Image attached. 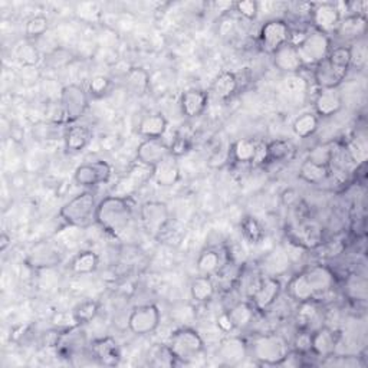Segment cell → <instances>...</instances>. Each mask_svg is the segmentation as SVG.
Instances as JSON below:
<instances>
[{
	"mask_svg": "<svg viewBox=\"0 0 368 368\" xmlns=\"http://www.w3.org/2000/svg\"><path fill=\"white\" fill-rule=\"evenodd\" d=\"M133 219V204L121 196H108L102 199L95 212V223L113 236L121 234Z\"/></svg>",
	"mask_w": 368,
	"mask_h": 368,
	"instance_id": "cell-1",
	"label": "cell"
},
{
	"mask_svg": "<svg viewBox=\"0 0 368 368\" xmlns=\"http://www.w3.org/2000/svg\"><path fill=\"white\" fill-rule=\"evenodd\" d=\"M291 351L285 338L276 334L257 335L249 344V354L260 365H282Z\"/></svg>",
	"mask_w": 368,
	"mask_h": 368,
	"instance_id": "cell-2",
	"label": "cell"
},
{
	"mask_svg": "<svg viewBox=\"0 0 368 368\" xmlns=\"http://www.w3.org/2000/svg\"><path fill=\"white\" fill-rule=\"evenodd\" d=\"M97 206L95 194L92 192H83L61 207L59 218L69 226L84 229L95 223Z\"/></svg>",
	"mask_w": 368,
	"mask_h": 368,
	"instance_id": "cell-3",
	"label": "cell"
},
{
	"mask_svg": "<svg viewBox=\"0 0 368 368\" xmlns=\"http://www.w3.org/2000/svg\"><path fill=\"white\" fill-rule=\"evenodd\" d=\"M166 347L174 361L189 362L204 351V341L196 330L183 327L171 332Z\"/></svg>",
	"mask_w": 368,
	"mask_h": 368,
	"instance_id": "cell-4",
	"label": "cell"
},
{
	"mask_svg": "<svg viewBox=\"0 0 368 368\" xmlns=\"http://www.w3.org/2000/svg\"><path fill=\"white\" fill-rule=\"evenodd\" d=\"M331 49L332 46L330 36L318 31L308 32L304 41L297 46L298 55L304 68H313L325 61Z\"/></svg>",
	"mask_w": 368,
	"mask_h": 368,
	"instance_id": "cell-5",
	"label": "cell"
},
{
	"mask_svg": "<svg viewBox=\"0 0 368 368\" xmlns=\"http://www.w3.org/2000/svg\"><path fill=\"white\" fill-rule=\"evenodd\" d=\"M59 105L64 113L65 122L75 124L78 120L84 117L88 110L90 94L84 87L78 84L65 85L62 87Z\"/></svg>",
	"mask_w": 368,
	"mask_h": 368,
	"instance_id": "cell-6",
	"label": "cell"
},
{
	"mask_svg": "<svg viewBox=\"0 0 368 368\" xmlns=\"http://www.w3.org/2000/svg\"><path fill=\"white\" fill-rule=\"evenodd\" d=\"M162 321L160 309L154 304L140 305L131 311L128 317V330L137 337H146L159 328Z\"/></svg>",
	"mask_w": 368,
	"mask_h": 368,
	"instance_id": "cell-7",
	"label": "cell"
},
{
	"mask_svg": "<svg viewBox=\"0 0 368 368\" xmlns=\"http://www.w3.org/2000/svg\"><path fill=\"white\" fill-rule=\"evenodd\" d=\"M140 220L148 234L159 236L170 222L169 206L159 200L146 201L140 207Z\"/></svg>",
	"mask_w": 368,
	"mask_h": 368,
	"instance_id": "cell-8",
	"label": "cell"
},
{
	"mask_svg": "<svg viewBox=\"0 0 368 368\" xmlns=\"http://www.w3.org/2000/svg\"><path fill=\"white\" fill-rule=\"evenodd\" d=\"M289 38H291V28H289V24L285 20L281 19L268 20L262 26L259 34L262 48L271 55H274L283 45L289 43Z\"/></svg>",
	"mask_w": 368,
	"mask_h": 368,
	"instance_id": "cell-9",
	"label": "cell"
},
{
	"mask_svg": "<svg viewBox=\"0 0 368 368\" xmlns=\"http://www.w3.org/2000/svg\"><path fill=\"white\" fill-rule=\"evenodd\" d=\"M111 176V166L107 162L98 160L94 163H85L78 166L73 173V181L81 187H95L99 186V184L108 183Z\"/></svg>",
	"mask_w": 368,
	"mask_h": 368,
	"instance_id": "cell-10",
	"label": "cell"
},
{
	"mask_svg": "<svg viewBox=\"0 0 368 368\" xmlns=\"http://www.w3.org/2000/svg\"><path fill=\"white\" fill-rule=\"evenodd\" d=\"M281 292H282V283L279 278L264 276L262 279H259L255 291L250 295L252 306L255 308V311L265 312L276 302Z\"/></svg>",
	"mask_w": 368,
	"mask_h": 368,
	"instance_id": "cell-11",
	"label": "cell"
},
{
	"mask_svg": "<svg viewBox=\"0 0 368 368\" xmlns=\"http://www.w3.org/2000/svg\"><path fill=\"white\" fill-rule=\"evenodd\" d=\"M309 16L313 23L315 31L323 32L325 35L335 32L341 19H343L341 17V10L338 5L330 2L312 5L309 10Z\"/></svg>",
	"mask_w": 368,
	"mask_h": 368,
	"instance_id": "cell-12",
	"label": "cell"
},
{
	"mask_svg": "<svg viewBox=\"0 0 368 368\" xmlns=\"http://www.w3.org/2000/svg\"><path fill=\"white\" fill-rule=\"evenodd\" d=\"M64 259V253L58 245L52 242L36 243L28 256V264L32 269H52L58 267Z\"/></svg>",
	"mask_w": 368,
	"mask_h": 368,
	"instance_id": "cell-13",
	"label": "cell"
},
{
	"mask_svg": "<svg viewBox=\"0 0 368 368\" xmlns=\"http://www.w3.org/2000/svg\"><path fill=\"white\" fill-rule=\"evenodd\" d=\"M249 355V344L238 335H229L220 341L218 358L226 365H238Z\"/></svg>",
	"mask_w": 368,
	"mask_h": 368,
	"instance_id": "cell-14",
	"label": "cell"
},
{
	"mask_svg": "<svg viewBox=\"0 0 368 368\" xmlns=\"http://www.w3.org/2000/svg\"><path fill=\"white\" fill-rule=\"evenodd\" d=\"M137 160L140 164L153 169L154 166L167 159L170 154V147L162 139H146L137 147Z\"/></svg>",
	"mask_w": 368,
	"mask_h": 368,
	"instance_id": "cell-15",
	"label": "cell"
},
{
	"mask_svg": "<svg viewBox=\"0 0 368 368\" xmlns=\"http://www.w3.org/2000/svg\"><path fill=\"white\" fill-rule=\"evenodd\" d=\"M302 272L317 298L320 295L330 292L337 283L335 274L331 271V268L325 265H313V267L306 268Z\"/></svg>",
	"mask_w": 368,
	"mask_h": 368,
	"instance_id": "cell-16",
	"label": "cell"
},
{
	"mask_svg": "<svg viewBox=\"0 0 368 368\" xmlns=\"http://www.w3.org/2000/svg\"><path fill=\"white\" fill-rule=\"evenodd\" d=\"M343 97H341L338 88L334 90H320V92L315 97L313 101V108L315 114L321 118H331L337 115L341 110H343Z\"/></svg>",
	"mask_w": 368,
	"mask_h": 368,
	"instance_id": "cell-17",
	"label": "cell"
},
{
	"mask_svg": "<svg viewBox=\"0 0 368 368\" xmlns=\"http://www.w3.org/2000/svg\"><path fill=\"white\" fill-rule=\"evenodd\" d=\"M208 104V92L197 88L184 91L180 97V108L184 117L199 118L204 114Z\"/></svg>",
	"mask_w": 368,
	"mask_h": 368,
	"instance_id": "cell-18",
	"label": "cell"
},
{
	"mask_svg": "<svg viewBox=\"0 0 368 368\" xmlns=\"http://www.w3.org/2000/svg\"><path fill=\"white\" fill-rule=\"evenodd\" d=\"M151 176L153 180L159 187H173L180 181L181 178V171L180 166L176 157L169 155L167 159L160 162L157 166L151 169Z\"/></svg>",
	"mask_w": 368,
	"mask_h": 368,
	"instance_id": "cell-19",
	"label": "cell"
},
{
	"mask_svg": "<svg viewBox=\"0 0 368 368\" xmlns=\"http://www.w3.org/2000/svg\"><path fill=\"white\" fill-rule=\"evenodd\" d=\"M338 346V335L331 328L321 327L311 332V353L321 358H330L334 355Z\"/></svg>",
	"mask_w": 368,
	"mask_h": 368,
	"instance_id": "cell-20",
	"label": "cell"
},
{
	"mask_svg": "<svg viewBox=\"0 0 368 368\" xmlns=\"http://www.w3.org/2000/svg\"><path fill=\"white\" fill-rule=\"evenodd\" d=\"M324 241V232L323 227L313 220L301 222L297 234H295V243H298L304 249H317L323 245Z\"/></svg>",
	"mask_w": 368,
	"mask_h": 368,
	"instance_id": "cell-21",
	"label": "cell"
},
{
	"mask_svg": "<svg viewBox=\"0 0 368 368\" xmlns=\"http://www.w3.org/2000/svg\"><path fill=\"white\" fill-rule=\"evenodd\" d=\"M272 57L275 66L288 75H295L301 69H304V65L298 55V50L291 43H286L282 48H279Z\"/></svg>",
	"mask_w": 368,
	"mask_h": 368,
	"instance_id": "cell-22",
	"label": "cell"
},
{
	"mask_svg": "<svg viewBox=\"0 0 368 368\" xmlns=\"http://www.w3.org/2000/svg\"><path fill=\"white\" fill-rule=\"evenodd\" d=\"M92 354L102 365L114 367L118 365L121 361L120 347L117 344V341L111 337L95 339L92 343Z\"/></svg>",
	"mask_w": 368,
	"mask_h": 368,
	"instance_id": "cell-23",
	"label": "cell"
},
{
	"mask_svg": "<svg viewBox=\"0 0 368 368\" xmlns=\"http://www.w3.org/2000/svg\"><path fill=\"white\" fill-rule=\"evenodd\" d=\"M92 133L87 125L83 124H72L64 133V143L68 153H81L91 143Z\"/></svg>",
	"mask_w": 368,
	"mask_h": 368,
	"instance_id": "cell-24",
	"label": "cell"
},
{
	"mask_svg": "<svg viewBox=\"0 0 368 368\" xmlns=\"http://www.w3.org/2000/svg\"><path fill=\"white\" fill-rule=\"evenodd\" d=\"M169 128V121L162 113H148L139 122V134L146 139H162Z\"/></svg>",
	"mask_w": 368,
	"mask_h": 368,
	"instance_id": "cell-25",
	"label": "cell"
},
{
	"mask_svg": "<svg viewBox=\"0 0 368 368\" xmlns=\"http://www.w3.org/2000/svg\"><path fill=\"white\" fill-rule=\"evenodd\" d=\"M238 88H239V80L238 76H236V73L230 71H223L215 78L212 87H210V92L220 101H227L236 94Z\"/></svg>",
	"mask_w": 368,
	"mask_h": 368,
	"instance_id": "cell-26",
	"label": "cell"
},
{
	"mask_svg": "<svg viewBox=\"0 0 368 368\" xmlns=\"http://www.w3.org/2000/svg\"><path fill=\"white\" fill-rule=\"evenodd\" d=\"M289 267H291V257H289L283 248L274 249L262 262V269H264L265 276L278 278L279 275L285 274Z\"/></svg>",
	"mask_w": 368,
	"mask_h": 368,
	"instance_id": "cell-27",
	"label": "cell"
},
{
	"mask_svg": "<svg viewBox=\"0 0 368 368\" xmlns=\"http://www.w3.org/2000/svg\"><path fill=\"white\" fill-rule=\"evenodd\" d=\"M259 143L253 139H239L230 146V157L238 164H252L256 160Z\"/></svg>",
	"mask_w": 368,
	"mask_h": 368,
	"instance_id": "cell-28",
	"label": "cell"
},
{
	"mask_svg": "<svg viewBox=\"0 0 368 368\" xmlns=\"http://www.w3.org/2000/svg\"><path fill=\"white\" fill-rule=\"evenodd\" d=\"M222 267H223L222 253L212 248H207L201 250L196 260V268H197L199 275L213 276L220 272Z\"/></svg>",
	"mask_w": 368,
	"mask_h": 368,
	"instance_id": "cell-29",
	"label": "cell"
},
{
	"mask_svg": "<svg viewBox=\"0 0 368 368\" xmlns=\"http://www.w3.org/2000/svg\"><path fill=\"white\" fill-rule=\"evenodd\" d=\"M215 294H216V285L212 276L199 275L193 278L190 283L192 299H194L199 304H206L215 298Z\"/></svg>",
	"mask_w": 368,
	"mask_h": 368,
	"instance_id": "cell-30",
	"label": "cell"
},
{
	"mask_svg": "<svg viewBox=\"0 0 368 368\" xmlns=\"http://www.w3.org/2000/svg\"><path fill=\"white\" fill-rule=\"evenodd\" d=\"M313 81L320 90H334L338 88L344 80L332 69L328 59H325L313 66Z\"/></svg>",
	"mask_w": 368,
	"mask_h": 368,
	"instance_id": "cell-31",
	"label": "cell"
},
{
	"mask_svg": "<svg viewBox=\"0 0 368 368\" xmlns=\"http://www.w3.org/2000/svg\"><path fill=\"white\" fill-rule=\"evenodd\" d=\"M124 81L127 88L136 95H146L150 90V73L141 66L129 68L124 75Z\"/></svg>",
	"mask_w": 368,
	"mask_h": 368,
	"instance_id": "cell-32",
	"label": "cell"
},
{
	"mask_svg": "<svg viewBox=\"0 0 368 368\" xmlns=\"http://www.w3.org/2000/svg\"><path fill=\"white\" fill-rule=\"evenodd\" d=\"M99 267V256L94 250H83L78 253L69 265L73 275H90Z\"/></svg>",
	"mask_w": 368,
	"mask_h": 368,
	"instance_id": "cell-33",
	"label": "cell"
},
{
	"mask_svg": "<svg viewBox=\"0 0 368 368\" xmlns=\"http://www.w3.org/2000/svg\"><path fill=\"white\" fill-rule=\"evenodd\" d=\"M295 154V147L288 140H274L267 143V163H283L292 159Z\"/></svg>",
	"mask_w": 368,
	"mask_h": 368,
	"instance_id": "cell-34",
	"label": "cell"
},
{
	"mask_svg": "<svg viewBox=\"0 0 368 368\" xmlns=\"http://www.w3.org/2000/svg\"><path fill=\"white\" fill-rule=\"evenodd\" d=\"M331 176V169L306 159L299 167V178L308 184H323Z\"/></svg>",
	"mask_w": 368,
	"mask_h": 368,
	"instance_id": "cell-35",
	"label": "cell"
},
{
	"mask_svg": "<svg viewBox=\"0 0 368 368\" xmlns=\"http://www.w3.org/2000/svg\"><path fill=\"white\" fill-rule=\"evenodd\" d=\"M365 24L364 15H350L346 19H341L335 32L343 38L358 41V38L365 34Z\"/></svg>",
	"mask_w": 368,
	"mask_h": 368,
	"instance_id": "cell-36",
	"label": "cell"
},
{
	"mask_svg": "<svg viewBox=\"0 0 368 368\" xmlns=\"http://www.w3.org/2000/svg\"><path fill=\"white\" fill-rule=\"evenodd\" d=\"M288 294H289V297H291L294 301H297L298 304L317 299V297H315V294L311 289L309 283L305 279L304 272L295 275L291 281H289V283H288Z\"/></svg>",
	"mask_w": 368,
	"mask_h": 368,
	"instance_id": "cell-37",
	"label": "cell"
},
{
	"mask_svg": "<svg viewBox=\"0 0 368 368\" xmlns=\"http://www.w3.org/2000/svg\"><path fill=\"white\" fill-rule=\"evenodd\" d=\"M328 62L332 66V69L346 80V76L348 75L351 69V57H350V49L348 46H337L332 48L330 55H328Z\"/></svg>",
	"mask_w": 368,
	"mask_h": 368,
	"instance_id": "cell-38",
	"label": "cell"
},
{
	"mask_svg": "<svg viewBox=\"0 0 368 368\" xmlns=\"http://www.w3.org/2000/svg\"><path fill=\"white\" fill-rule=\"evenodd\" d=\"M320 127V118L315 113H304L298 115L292 122L294 134L299 139H309L312 137Z\"/></svg>",
	"mask_w": 368,
	"mask_h": 368,
	"instance_id": "cell-39",
	"label": "cell"
},
{
	"mask_svg": "<svg viewBox=\"0 0 368 368\" xmlns=\"http://www.w3.org/2000/svg\"><path fill=\"white\" fill-rule=\"evenodd\" d=\"M15 57L22 66H38L42 61V55L35 42L24 39L15 49Z\"/></svg>",
	"mask_w": 368,
	"mask_h": 368,
	"instance_id": "cell-40",
	"label": "cell"
},
{
	"mask_svg": "<svg viewBox=\"0 0 368 368\" xmlns=\"http://www.w3.org/2000/svg\"><path fill=\"white\" fill-rule=\"evenodd\" d=\"M241 229L243 238L252 245L262 243L267 236L265 227L262 226V223L255 216H245L241 222Z\"/></svg>",
	"mask_w": 368,
	"mask_h": 368,
	"instance_id": "cell-41",
	"label": "cell"
},
{
	"mask_svg": "<svg viewBox=\"0 0 368 368\" xmlns=\"http://www.w3.org/2000/svg\"><path fill=\"white\" fill-rule=\"evenodd\" d=\"M227 312L230 315L236 330L249 327L255 317V308L249 302H238L236 305H233Z\"/></svg>",
	"mask_w": 368,
	"mask_h": 368,
	"instance_id": "cell-42",
	"label": "cell"
},
{
	"mask_svg": "<svg viewBox=\"0 0 368 368\" xmlns=\"http://www.w3.org/2000/svg\"><path fill=\"white\" fill-rule=\"evenodd\" d=\"M98 312H99V304L97 301L88 299V301L78 304L73 308L72 318L76 325H85L97 318Z\"/></svg>",
	"mask_w": 368,
	"mask_h": 368,
	"instance_id": "cell-43",
	"label": "cell"
},
{
	"mask_svg": "<svg viewBox=\"0 0 368 368\" xmlns=\"http://www.w3.org/2000/svg\"><path fill=\"white\" fill-rule=\"evenodd\" d=\"M49 29V20L43 15H35L24 23V38L35 42L36 39L46 35Z\"/></svg>",
	"mask_w": 368,
	"mask_h": 368,
	"instance_id": "cell-44",
	"label": "cell"
},
{
	"mask_svg": "<svg viewBox=\"0 0 368 368\" xmlns=\"http://www.w3.org/2000/svg\"><path fill=\"white\" fill-rule=\"evenodd\" d=\"M111 90H113V81L105 75H95L88 85L90 97L97 98V99L108 95L111 92Z\"/></svg>",
	"mask_w": 368,
	"mask_h": 368,
	"instance_id": "cell-45",
	"label": "cell"
},
{
	"mask_svg": "<svg viewBox=\"0 0 368 368\" xmlns=\"http://www.w3.org/2000/svg\"><path fill=\"white\" fill-rule=\"evenodd\" d=\"M73 61V55L65 48H57L46 57V66L50 69H61Z\"/></svg>",
	"mask_w": 368,
	"mask_h": 368,
	"instance_id": "cell-46",
	"label": "cell"
},
{
	"mask_svg": "<svg viewBox=\"0 0 368 368\" xmlns=\"http://www.w3.org/2000/svg\"><path fill=\"white\" fill-rule=\"evenodd\" d=\"M347 294L353 299L365 301V298H367V281H365V278L358 276V275H351L347 279Z\"/></svg>",
	"mask_w": 368,
	"mask_h": 368,
	"instance_id": "cell-47",
	"label": "cell"
},
{
	"mask_svg": "<svg viewBox=\"0 0 368 368\" xmlns=\"http://www.w3.org/2000/svg\"><path fill=\"white\" fill-rule=\"evenodd\" d=\"M350 49V57H351V68L362 69L367 65V45L364 41H354Z\"/></svg>",
	"mask_w": 368,
	"mask_h": 368,
	"instance_id": "cell-48",
	"label": "cell"
},
{
	"mask_svg": "<svg viewBox=\"0 0 368 368\" xmlns=\"http://www.w3.org/2000/svg\"><path fill=\"white\" fill-rule=\"evenodd\" d=\"M334 146L331 144H321V146H317L315 147L311 153H309V157L308 159L318 163V164H324V166H328L331 164V160H332V154H334Z\"/></svg>",
	"mask_w": 368,
	"mask_h": 368,
	"instance_id": "cell-49",
	"label": "cell"
},
{
	"mask_svg": "<svg viewBox=\"0 0 368 368\" xmlns=\"http://www.w3.org/2000/svg\"><path fill=\"white\" fill-rule=\"evenodd\" d=\"M234 10L248 20H255L260 12V3L255 0H241L233 5Z\"/></svg>",
	"mask_w": 368,
	"mask_h": 368,
	"instance_id": "cell-50",
	"label": "cell"
},
{
	"mask_svg": "<svg viewBox=\"0 0 368 368\" xmlns=\"http://www.w3.org/2000/svg\"><path fill=\"white\" fill-rule=\"evenodd\" d=\"M317 306H315L313 301H308V302H302L299 304V309H298V324H301L302 328L308 327L315 317H317Z\"/></svg>",
	"mask_w": 368,
	"mask_h": 368,
	"instance_id": "cell-51",
	"label": "cell"
},
{
	"mask_svg": "<svg viewBox=\"0 0 368 368\" xmlns=\"http://www.w3.org/2000/svg\"><path fill=\"white\" fill-rule=\"evenodd\" d=\"M169 147H170V154L173 157H176V159H178V157L186 155L192 150L190 141L186 137H180V136L176 137Z\"/></svg>",
	"mask_w": 368,
	"mask_h": 368,
	"instance_id": "cell-52",
	"label": "cell"
},
{
	"mask_svg": "<svg viewBox=\"0 0 368 368\" xmlns=\"http://www.w3.org/2000/svg\"><path fill=\"white\" fill-rule=\"evenodd\" d=\"M57 124L59 122H41L34 127V133L39 140H54L57 133Z\"/></svg>",
	"mask_w": 368,
	"mask_h": 368,
	"instance_id": "cell-53",
	"label": "cell"
},
{
	"mask_svg": "<svg viewBox=\"0 0 368 368\" xmlns=\"http://www.w3.org/2000/svg\"><path fill=\"white\" fill-rule=\"evenodd\" d=\"M295 351L299 353V354H308L311 353V332L308 331H304V332H299L295 338Z\"/></svg>",
	"mask_w": 368,
	"mask_h": 368,
	"instance_id": "cell-54",
	"label": "cell"
},
{
	"mask_svg": "<svg viewBox=\"0 0 368 368\" xmlns=\"http://www.w3.org/2000/svg\"><path fill=\"white\" fill-rule=\"evenodd\" d=\"M218 327H219V330H220L222 332H225V334H229V332H232V331L236 330V327H234V324H233V321H232V318H230V315H229L227 311L223 312V313H220L219 317H218Z\"/></svg>",
	"mask_w": 368,
	"mask_h": 368,
	"instance_id": "cell-55",
	"label": "cell"
},
{
	"mask_svg": "<svg viewBox=\"0 0 368 368\" xmlns=\"http://www.w3.org/2000/svg\"><path fill=\"white\" fill-rule=\"evenodd\" d=\"M10 236L8 233H2V236H0V252H6V249L10 246Z\"/></svg>",
	"mask_w": 368,
	"mask_h": 368,
	"instance_id": "cell-56",
	"label": "cell"
}]
</instances>
